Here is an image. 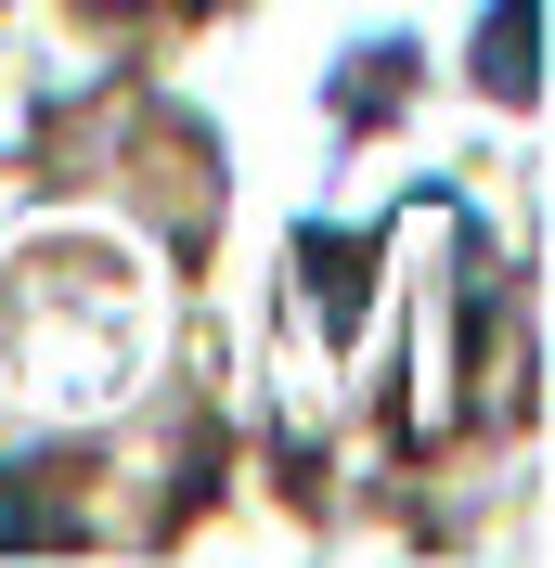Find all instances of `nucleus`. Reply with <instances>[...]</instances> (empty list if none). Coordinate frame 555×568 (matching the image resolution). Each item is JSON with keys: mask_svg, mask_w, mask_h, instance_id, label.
I'll return each instance as SVG.
<instances>
[{"mask_svg": "<svg viewBox=\"0 0 555 568\" xmlns=\"http://www.w3.org/2000/svg\"><path fill=\"white\" fill-rule=\"evenodd\" d=\"M543 0H504V27L478 39V78H504V104H529V91H543Z\"/></svg>", "mask_w": 555, "mask_h": 568, "instance_id": "f257e3e1", "label": "nucleus"}]
</instances>
